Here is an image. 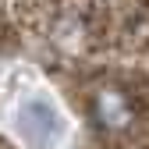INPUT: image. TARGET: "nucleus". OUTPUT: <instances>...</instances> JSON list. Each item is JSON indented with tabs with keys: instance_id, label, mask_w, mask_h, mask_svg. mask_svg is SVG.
Here are the masks:
<instances>
[{
	"instance_id": "obj_2",
	"label": "nucleus",
	"mask_w": 149,
	"mask_h": 149,
	"mask_svg": "<svg viewBox=\"0 0 149 149\" xmlns=\"http://www.w3.org/2000/svg\"><path fill=\"white\" fill-rule=\"evenodd\" d=\"M92 117L100 128L107 132H124L132 124V103H128V92L117 85H103L92 96Z\"/></svg>"
},
{
	"instance_id": "obj_1",
	"label": "nucleus",
	"mask_w": 149,
	"mask_h": 149,
	"mask_svg": "<svg viewBox=\"0 0 149 149\" xmlns=\"http://www.w3.org/2000/svg\"><path fill=\"white\" fill-rule=\"evenodd\" d=\"M14 128L29 149H57L64 142V117L50 100H25L14 110Z\"/></svg>"
}]
</instances>
